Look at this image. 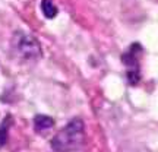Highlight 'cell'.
I'll list each match as a JSON object with an SVG mask.
<instances>
[{"instance_id": "6da1fadb", "label": "cell", "mask_w": 158, "mask_h": 152, "mask_svg": "<svg viewBox=\"0 0 158 152\" xmlns=\"http://www.w3.org/2000/svg\"><path fill=\"white\" fill-rule=\"evenodd\" d=\"M85 124L81 118L70 120L51 139V148L56 152H78L85 143Z\"/></svg>"}, {"instance_id": "7a4b0ae2", "label": "cell", "mask_w": 158, "mask_h": 152, "mask_svg": "<svg viewBox=\"0 0 158 152\" xmlns=\"http://www.w3.org/2000/svg\"><path fill=\"white\" fill-rule=\"evenodd\" d=\"M12 48L19 59L23 62H37L43 56L41 44L34 35L28 32H15L12 38Z\"/></svg>"}, {"instance_id": "3957f363", "label": "cell", "mask_w": 158, "mask_h": 152, "mask_svg": "<svg viewBox=\"0 0 158 152\" xmlns=\"http://www.w3.org/2000/svg\"><path fill=\"white\" fill-rule=\"evenodd\" d=\"M34 130L37 133H45L54 127V120L50 116H44V114H38L34 117Z\"/></svg>"}, {"instance_id": "277c9868", "label": "cell", "mask_w": 158, "mask_h": 152, "mask_svg": "<svg viewBox=\"0 0 158 152\" xmlns=\"http://www.w3.org/2000/svg\"><path fill=\"white\" fill-rule=\"evenodd\" d=\"M41 10H43V15L48 19L56 18L57 12H59L56 5L53 3V0H41Z\"/></svg>"}, {"instance_id": "5b68a950", "label": "cell", "mask_w": 158, "mask_h": 152, "mask_svg": "<svg viewBox=\"0 0 158 152\" xmlns=\"http://www.w3.org/2000/svg\"><path fill=\"white\" fill-rule=\"evenodd\" d=\"M9 121H10V118L7 117L3 123L0 124V148L5 146L6 142H7V136H9Z\"/></svg>"}]
</instances>
